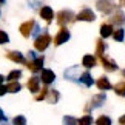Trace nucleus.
Listing matches in <instances>:
<instances>
[{
  "mask_svg": "<svg viewBox=\"0 0 125 125\" xmlns=\"http://www.w3.org/2000/svg\"><path fill=\"white\" fill-rule=\"evenodd\" d=\"M105 100H107L105 93H99V94L93 96V99H91V107L90 108H99V107H102V105L105 104Z\"/></svg>",
  "mask_w": 125,
  "mask_h": 125,
  "instance_id": "f8f14e48",
  "label": "nucleus"
},
{
  "mask_svg": "<svg viewBox=\"0 0 125 125\" xmlns=\"http://www.w3.org/2000/svg\"><path fill=\"white\" fill-rule=\"evenodd\" d=\"M9 42V37L6 32H3V31H0V45H3V43H8Z\"/></svg>",
  "mask_w": 125,
  "mask_h": 125,
  "instance_id": "c85d7f7f",
  "label": "nucleus"
},
{
  "mask_svg": "<svg viewBox=\"0 0 125 125\" xmlns=\"http://www.w3.org/2000/svg\"><path fill=\"white\" fill-rule=\"evenodd\" d=\"M91 122H93V117H91V116H88V114L79 119V124H82V125H90Z\"/></svg>",
  "mask_w": 125,
  "mask_h": 125,
  "instance_id": "cd10ccee",
  "label": "nucleus"
},
{
  "mask_svg": "<svg viewBox=\"0 0 125 125\" xmlns=\"http://www.w3.org/2000/svg\"><path fill=\"white\" fill-rule=\"evenodd\" d=\"M114 91H116L117 96H122V97H125V80L114 85Z\"/></svg>",
  "mask_w": 125,
  "mask_h": 125,
  "instance_id": "4be33fe9",
  "label": "nucleus"
},
{
  "mask_svg": "<svg viewBox=\"0 0 125 125\" xmlns=\"http://www.w3.org/2000/svg\"><path fill=\"white\" fill-rule=\"evenodd\" d=\"M8 93H19V91L22 90V85L17 82V80H11L8 85Z\"/></svg>",
  "mask_w": 125,
  "mask_h": 125,
  "instance_id": "412c9836",
  "label": "nucleus"
},
{
  "mask_svg": "<svg viewBox=\"0 0 125 125\" xmlns=\"http://www.w3.org/2000/svg\"><path fill=\"white\" fill-rule=\"evenodd\" d=\"M3 80H5V77H3V76H0V85H2V82H3Z\"/></svg>",
  "mask_w": 125,
  "mask_h": 125,
  "instance_id": "e433bc0d",
  "label": "nucleus"
},
{
  "mask_svg": "<svg viewBox=\"0 0 125 125\" xmlns=\"http://www.w3.org/2000/svg\"><path fill=\"white\" fill-rule=\"evenodd\" d=\"M121 5H124V6H125V0H121Z\"/></svg>",
  "mask_w": 125,
  "mask_h": 125,
  "instance_id": "4c0bfd02",
  "label": "nucleus"
},
{
  "mask_svg": "<svg viewBox=\"0 0 125 125\" xmlns=\"http://www.w3.org/2000/svg\"><path fill=\"white\" fill-rule=\"evenodd\" d=\"M79 82L83 83L85 86H91V85H93V77H91V74L86 71V73H82V76H80V79H79Z\"/></svg>",
  "mask_w": 125,
  "mask_h": 125,
  "instance_id": "6ab92c4d",
  "label": "nucleus"
},
{
  "mask_svg": "<svg viewBox=\"0 0 125 125\" xmlns=\"http://www.w3.org/2000/svg\"><path fill=\"white\" fill-rule=\"evenodd\" d=\"M68 40H70V31L66 30V28H62V30L57 32L56 39H54V45L59 46V45H62V43H65Z\"/></svg>",
  "mask_w": 125,
  "mask_h": 125,
  "instance_id": "0eeeda50",
  "label": "nucleus"
},
{
  "mask_svg": "<svg viewBox=\"0 0 125 125\" xmlns=\"http://www.w3.org/2000/svg\"><path fill=\"white\" fill-rule=\"evenodd\" d=\"M119 124H124V125H125V114H124V116H121V117H119Z\"/></svg>",
  "mask_w": 125,
  "mask_h": 125,
  "instance_id": "c9c22d12",
  "label": "nucleus"
},
{
  "mask_svg": "<svg viewBox=\"0 0 125 125\" xmlns=\"http://www.w3.org/2000/svg\"><path fill=\"white\" fill-rule=\"evenodd\" d=\"M82 65L85 66V68H93V66H96V57H94V56H91V54L83 56V59H82Z\"/></svg>",
  "mask_w": 125,
  "mask_h": 125,
  "instance_id": "f3484780",
  "label": "nucleus"
},
{
  "mask_svg": "<svg viewBox=\"0 0 125 125\" xmlns=\"http://www.w3.org/2000/svg\"><path fill=\"white\" fill-rule=\"evenodd\" d=\"M63 122H65V124H79V121H76V119H73L71 116H66V117L63 119Z\"/></svg>",
  "mask_w": 125,
  "mask_h": 125,
  "instance_id": "2f4dec72",
  "label": "nucleus"
},
{
  "mask_svg": "<svg viewBox=\"0 0 125 125\" xmlns=\"http://www.w3.org/2000/svg\"><path fill=\"white\" fill-rule=\"evenodd\" d=\"M40 79L45 85H50L56 80V74H54V71H51V70H43L42 74H40Z\"/></svg>",
  "mask_w": 125,
  "mask_h": 125,
  "instance_id": "9b49d317",
  "label": "nucleus"
},
{
  "mask_svg": "<svg viewBox=\"0 0 125 125\" xmlns=\"http://www.w3.org/2000/svg\"><path fill=\"white\" fill-rule=\"evenodd\" d=\"M113 37H114L116 42H122L124 37H125V31L122 30V28H117L116 31H113Z\"/></svg>",
  "mask_w": 125,
  "mask_h": 125,
  "instance_id": "5701e85b",
  "label": "nucleus"
},
{
  "mask_svg": "<svg viewBox=\"0 0 125 125\" xmlns=\"http://www.w3.org/2000/svg\"><path fill=\"white\" fill-rule=\"evenodd\" d=\"M76 20H79V22H94L96 20V14L91 11V9L85 8L76 16Z\"/></svg>",
  "mask_w": 125,
  "mask_h": 125,
  "instance_id": "20e7f679",
  "label": "nucleus"
},
{
  "mask_svg": "<svg viewBox=\"0 0 125 125\" xmlns=\"http://www.w3.org/2000/svg\"><path fill=\"white\" fill-rule=\"evenodd\" d=\"M96 124L97 125H110L111 124V119H110L108 116H100L97 121H96Z\"/></svg>",
  "mask_w": 125,
  "mask_h": 125,
  "instance_id": "a878e982",
  "label": "nucleus"
},
{
  "mask_svg": "<svg viewBox=\"0 0 125 125\" xmlns=\"http://www.w3.org/2000/svg\"><path fill=\"white\" fill-rule=\"evenodd\" d=\"M14 124H16V125H19V124H20V125H25L26 124V119L23 117V116H17L16 119H14Z\"/></svg>",
  "mask_w": 125,
  "mask_h": 125,
  "instance_id": "7c9ffc66",
  "label": "nucleus"
},
{
  "mask_svg": "<svg viewBox=\"0 0 125 125\" xmlns=\"http://www.w3.org/2000/svg\"><path fill=\"white\" fill-rule=\"evenodd\" d=\"M5 122H8V119H6V116L3 114L2 108H0V124H5Z\"/></svg>",
  "mask_w": 125,
  "mask_h": 125,
  "instance_id": "473e14b6",
  "label": "nucleus"
},
{
  "mask_svg": "<svg viewBox=\"0 0 125 125\" xmlns=\"http://www.w3.org/2000/svg\"><path fill=\"white\" fill-rule=\"evenodd\" d=\"M59 97H60V94H59V91H57V90H50V91H48L46 99H48V102H50V104H56L57 100H59Z\"/></svg>",
  "mask_w": 125,
  "mask_h": 125,
  "instance_id": "aec40b11",
  "label": "nucleus"
},
{
  "mask_svg": "<svg viewBox=\"0 0 125 125\" xmlns=\"http://www.w3.org/2000/svg\"><path fill=\"white\" fill-rule=\"evenodd\" d=\"M96 45H97V50H96V56H102V54H104V51L107 50V45L104 43L102 39H99L97 42H96Z\"/></svg>",
  "mask_w": 125,
  "mask_h": 125,
  "instance_id": "b1692460",
  "label": "nucleus"
},
{
  "mask_svg": "<svg viewBox=\"0 0 125 125\" xmlns=\"http://www.w3.org/2000/svg\"><path fill=\"white\" fill-rule=\"evenodd\" d=\"M39 31H40V28L37 26V25H34V30H32V34L31 36H37V34H39Z\"/></svg>",
  "mask_w": 125,
  "mask_h": 125,
  "instance_id": "f704fd0d",
  "label": "nucleus"
},
{
  "mask_svg": "<svg viewBox=\"0 0 125 125\" xmlns=\"http://www.w3.org/2000/svg\"><path fill=\"white\" fill-rule=\"evenodd\" d=\"M8 91V86H5V85H0V96H3L5 93Z\"/></svg>",
  "mask_w": 125,
  "mask_h": 125,
  "instance_id": "72a5a7b5",
  "label": "nucleus"
},
{
  "mask_svg": "<svg viewBox=\"0 0 125 125\" xmlns=\"http://www.w3.org/2000/svg\"><path fill=\"white\" fill-rule=\"evenodd\" d=\"M96 85H97V88L102 90V91H107V90L111 88V83H110V80L107 77H99L97 82H96Z\"/></svg>",
  "mask_w": 125,
  "mask_h": 125,
  "instance_id": "a211bd4d",
  "label": "nucleus"
},
{
  "mask_svg": "<svg viewBox=\"0 0 125 125\" xmlns=\"http://www.w3.org/2000/svg\"><path fill=\"white\" fill-rule=\"evenodd\" d=\"M5 2H6V0H0V5H2V3H5Z\"/></svg>",
  "mask_w": 125,
  "mask_h": 125,
  "instance_id": "58836bf2",
  "label": "nucleus"
},
{
  "mask_svg": "<svg viewBox=\"0 0 125 125\" xmlns=\"http://www.w3.org/2000/svg\"><path fill=\"white\" fill-rule=\"evenodd\" d=\"M110 22L113 23V25H117V26H122L125 25V14L121 11V9H117L116 12L111 16V19H110Z\"/></svg>",
  "mask_w": 125,
  "mask_h": 125,
  "instance_id": "1a4fd4ad",
  "label": "nucleus"
},
{
  "mask_svg": "<svg viewBox=\"0 0 125 125\" xmlns=\"http://www.w3.org/2000/svg\"><path fill=\"white\" fill-rule=\"evenodd\" d=\"M122 76H124V77H125V70H124V71H122Z\"/></svg>",
  "mask_w": 125,
  "mask_h": 125,
  "instance_id": "ea45409f",
  "label": "nucleus"
},
{
  "mask_svg": "<svg viewBox=\"0 0 125 125\" xmlns=\"http://www.w3.org/2000/svg\"><path fill=\"white\" fill-rule=\"evenodd\" d=\"M100 63H102L104 68L108 70V71H116L117 70L116 62H113L111 59H108V57H105V56H100Z\"/></svg>",
  "mask_w": 125,
  "mask_h": 125,
  "instance_id": "4468645a",
  "label": "nucleus"
},
{
  "mask_svg": "<svg viewBox=\"0 0 125 125\" xmlns=\"http://www.w3.org/2000/svg\"><path fill=\"white\" fill-rule=\"evenodd\" d=\"M28 5L31 8H39L42 6V0H28Z\"/></svg>",
  "mask_w": 125,
  "mask_h": 125,
  "instance_id": "c756f323",
  "label": "nucleus"
},
{
  "mask_svg": "<svg viewBox=\"0 0 125 125\" xmlns=\"http://www.w3.org/2000/svg\"><path fill=\"white\" fill-rule=\"evenodd\" d=\"M96 8H97V11H100L102 14H111L114 9H116L113 0H97Z\"/></svg>",
  "mask_w": 125,
  "mask_h": 125,
  "instance_id": "f03ea898",
  "label": "nucleus"
},
{
  "mask_svg": "<svg viewBox=\"0 0 125 125\" xmlns=\"http://www.w3.org/2000/svg\"><path fill=\"white\" fill-rule=\"evenodd\" d=\"M40 80L42 79H39V77H30L28 79V83H26V86H28V90L31 91V93H37L39 91V83H40Z\"/></svg>",
  "mask_w": 125,
  "mask_h": 125,
  "instance_id": "2eb2a0df",
  "label": "nucleus"
},
{
  "mask_svg": "<svg viewBox=\"0 0 125 125\" xmlns=\"http://www.w3.org/2000/svg\"><path fill=\"white\" fill-rule=\"evenodd\" d=\"M40 17L45 19L46 23H51L52 19H54V11H52V8H50V6H42L40 8Z\"/></svg>",
  "mask_w": 125,
  "mask_h": 125,
  "instance_id": "ddd939ff",
  "label": "nucleus"
},
{
  "mask_svg": "<svg viewBox=\"0 0 125 125\" xmlns=\"http://www.w3.org/2000/svg\"><path fill=\"white\" fill-rule=\"evenodd\" d=\"M20 77H22V71L20 70H14V71H11V73L8 74V80H17Z\"/></svg>",
  "mask_w": 125,
  "mask_h": 125,
  "instance_id": "393cba45",
  "label": "nucleus"
},
{
  "mask_svg": "<svg viewBox=\"0 0 125 125\" xmlns=\"http://www.w3.org/2000/svg\"><path fill=\"white\" fill-rule=\"evenodd\" d=\"M6 57H8L9 60L16 62V63H26L25 57H23V54H22L20 51H8L6 52Z\"/></svg>",
  "mask_w": 125,
  "mask_h": 125,
  "instance_id": "9d476101",
  "label": "nucleus"
},
{
  "mask_svg": "<svg viewBox=\"0 0 125 125\" xmlns=\"http://www.w3.org/2000/svg\"><path fill=\"white\" fill-rule=\"evenodd\" d=\"M46 96H48V90L45 88V86H43V90H42L40 93H39V94L36 96V100H39V102H40V100H43V99H46Z\"/></svg>",
  "mask_w": 125,
  "mask_h": 125,
  "instance_id": "bb28decb",
  "label": "nucleus"
},
{
  "mask_svg": "<svg viewBox=\"0 0 125 125\" xmlns=\"http://www.w3.org/2000/svg\"><path fill=\"white\" fill-rule=\"evenodd\" d=\"M113 36V26L111 23H104L102 26H100V37L102 39H107V37Z\"/></svg>",
  "mask_w": 125,
  "mask_h": 125,
  "instance_id": "dca6fc26",
  "label": "nucleus"
},
{
  "mask_svg": "<svg viewBox=\"0 0 125 125\" xmlns=\"http://www.w3.org/2000/svg\"><path fill=\"white\" fill-rule=\"evenodd\" d=\"M74 20H76L74 14H73V11H70V9H63V11H59L56 14V22L59 23L60 26H65V25H68V23L74 22Z\"/></svg>",
  "mask_w": 125,
  "mask_h": 125,
  "instance_id": "f257e3e1",
  "label": "nucleus"
},
{
  "mask_svg": "<svg viewBox=\"0 0 125 125\" xmlns=\"http://www.w3.org/2000/svg\"><path fill=\"white\" fill-rule=\"evenodd\" d=\"M50 43H51V37L48 32H45V34H40L39 37H36V40H34V46H36V50H39V51H45L48 46H50Z\"/></svg>",
  "mask_w": 125,
  "mask_h": 125,
  "instance_id": "7ed1b4c3",
  "label": "nucleus"
},
{
  "mask_svg": "<svg viewBox=\"0 0 125 125\" xmlns=\"http://www.w3.org/2000/svg\"><path fill=\"white\" fill-rule=\"evenodd\" d=\"M28 70L32 71V73H37L43 68V57H36V59H31V62L26 63Z\"/></svg>",
  "mask_w": 125,
  "mask_h": 125,
  "instance_id": "6e6552de",
  "label": "nucleus"
},
{
  "mask_svg": "<svg viewBox=\"0 0 125 125\" xmlns=\"http://www.w3.org/2000/svg\"><path fill=\"white\" fill-rule=\"evenodd\" d=\"M63 76L68 80H73V82H79V79H80V70H79V66H71V68H68L63 73Z\"/></svg>",
  "mask_w": 125,
  "mask_h": 125,
  "instance_id": "423d86ee",
  "label": "nucleus"
},
{
  "mask_svg": "<svg viewBox=\"0 0 125 125\" xmlns=\"http://www.w3.org/2000/svg\"><path fill=\"white\" fill-rule=\"evenodd\" d=\"M34 25H36V22L31 19V20H28V22H25V23H22V25L19 26V31H20V34H22L23 37H30V36L32 34Z\"/></svg>",
  "mask_w": 125,
  "mask_h": 125,
  "instance_id": "39448f33",
  "label": "nucleus"
}]
</instances>
